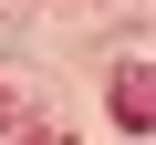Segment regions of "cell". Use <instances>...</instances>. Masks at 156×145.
<instances>
[{"label":"cell","instance_id":"6da1fadb","mask_svg":"<svg viewBox=\"0 0 156 145\" xmlns=\"http://www.w3.org/2000/svg\"><path fill=\"white\" fill-rule=\"evenodd\" d=\"M115 114H125V135H156V72H146V62L115 83Z\"/></svg>","mask_w":156,"mask_h":145}]
</instances>
